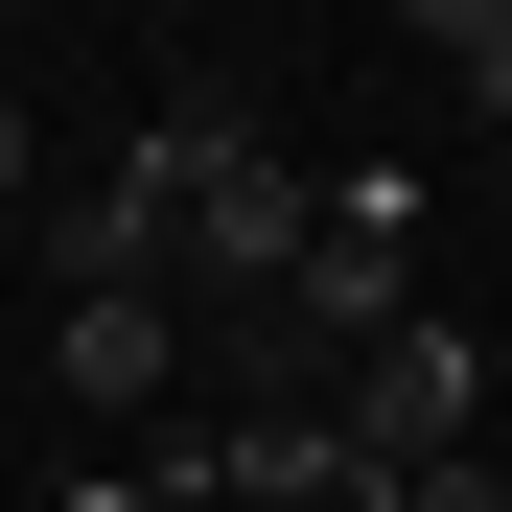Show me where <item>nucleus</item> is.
I'll return each instance as SVG.
<instances>
[{"instance_id":"nucleus-1","label":"nucleus","mask_w":512,"mask_h":512,"mask_svg":"<svg viewBox=\"0 0 512 512\" xmlns=\"http://www.w3.org/2000/svg\"><path fill=\"white\" fill-rule=\"evenodd\" d=\"M466 419H489V350H466V326H373L350 396H326V443H350L373 489H419V466H466Z\"/></svg>"},{"instance_id":"nucleus-2","label":"nucleus","mask_w":512,"mask_h":512,"mask_svg":"<svg viewBox=\"0 0 512 512\" xmlns=\"http://www.w3.org/2000/svg\"><path fill=\"white\" fill-rule=\"evenodd\" d=\"M47 373H70V419H163L187 396V303H70Z\"/></svg>"},{"instance_id":"nucleus-3","label":"nucleus","mask_w":512,"mask_h":512,"mask_svg":"<svg viewBox=\"0 0 512 512\" xmlns=\"http://www.w3.org/2000/svg\"><path fill=\"white\" fill-rule=\"evenodd\" d=\"M419 70H443L466 117H512V0H419Z\"/></svg>"},{"instance_id":"nucleus-4","label":"nucleus","mask_w":512,"mask_h":512,"mask_svg":"<svg viewBox=\"0 0 512 512\" xmlns=\"http://www.w3.org/2000/svg\"><path fill=\"white\" fill-rule=\"evenodd\" d=\"M396 512H512V489H489V466H419V489H396Z\"/></svg>"},{"instance_id":"nucleus-5","label":"nucleus","mask_w":512,"mask_h":512,"mask_svg":"<svg viewBox=\"0 0 512 512\" xmlns=\"http://www.w3.org/2000/svg\"><path fill=\"white\" fill-rule=\"evenodd\" d=\"M0 187H47V140H24V94H0Z\"/></svg>"},{"instance_id":"nucleus-6","label":"nucleus","mask_w":512,"mask_h":512,"mask_svg":"<svg viewBox=\"0 0 512 512\" xmlns=\"http://www.w3.org/2000/svg\"><path fill=\"white\" fill-rule=\"evenodd\" d=\"M140 512H233V489H140Z\"/></svg>"}]
</instances>
